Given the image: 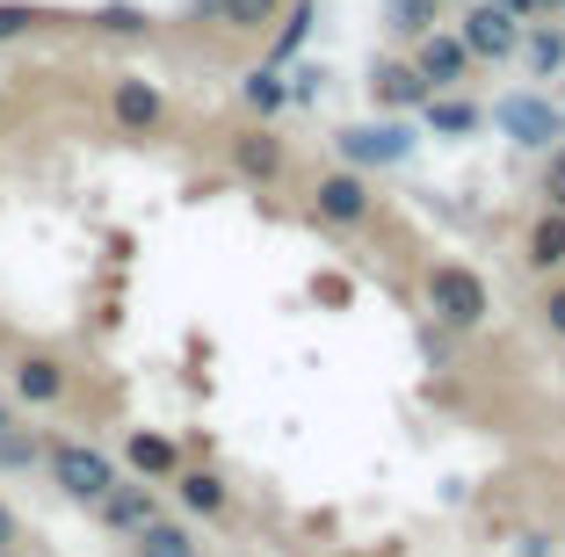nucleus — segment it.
<instances>
[{
	"mask_svg": "<svg viewBox=\"0 0 565 557\" xmlns=\"http://www.w3.org/2000/svg\"><path fill=\"white\" fill-rule=\"evenodd\" d=\"M420 312L443 333H479L493 319V290L471 261H428L420 268Z\"/></svg>",
	"mask_w": 565,
	"mask_h": 557,
	"instance_id": "f257e3e1",
	"label": "nucleus"
},
{
	"mask_svg": "<svg viewBox=\"0 0 565 557\" xmlns=\"http://www.w3.org/2000/svg\"><path fill=\"white\" fill-rule=\"evenodd\" d=\"M36 471L51 478V485L66 492L73 507H95L102 492L117 485V457H109V449H95V442H81V435H51L44 442V463H36Z\"/></svg>",
	"mask_w": 565,
	"mask_h": 557,
	"instance_id": "f03ea898",
	"label": "nucleus"
},
{
	"mask_svg": "<svg viewBox=\"0 0 565 557\" xmlns=\"http://www.w3.org/2000/svg\"><path fill=\"white\" fill-rule=\"evenodd\" d=\"M305 217L327 232H363L370 217H377V189H370L363 167H327V174H312V189H305Z\"/></svg>",
	"mask_w": 565,
	"mask_h": 557,
	"instance_id": "7ed1b4c3",
	"label": "nucleus"
},
{
	"mask_svg": "<svg viewBox=\"0 0 565 557\" xmlns=\"http://www.w3.org/2000/svg\"><path fill=\"white\" fill-rule=\"evenodd\" d=\"M109 124H117L124 138H160L167 124H174V101H167V87L146 81V73H117V81H109Z\"/></svg>",
	"mask_w": 565,
	"mask_h": 557,
	"instance_id": "20e7f679",
	"label": "nucleus"
},
{
	"mask_svg": "<svg viewBox=\"0 0 565 557\" xmlns=\"http://www.w3.org/2000/svg\"><path fill=\"white\" fill-rule=\"evenodd\" d=\"M225 167H233L247 189H276V181L290 174V138H282L276 124H247V131L225 138Z\"/></svg>",
	"mask_w": 565,
	"mask_h": 557,
	"instance_id": "39448f33",
	"label": "nucleus"
},
{
	"mask_svg": "<svg viewBox=\"0 0 565 557\" xmlns=\"http://www.w3.org/2000/svg\"><path fill=\"white\" fill-rule=\"evenodd\" d=\"M8 392H15V406H30V413L66 406V392H73L66 355H51V347H22V355L8 362Z\"/></svg>",
	"mask_w": 565,
	"mask_h": 557,
	"instance_id": "423d86ee",
	"label": "nucleus"
},
{
	"mask_svg": "<svg viewBox=\"0 0 565 557\" xmlns=\"http://www.w3.org/2000/svg\"><path fill=\"white\" fill-rule=\"evenodd\" d=\"M457 36H465V51L471 58H515V44H522V15H508L500 0H471L465 15H457Z\"/></svg>",
	"mask_w": 565,
	"mask_h": 557,
	"instance_id": "0eeeda50",
	"label": "nucleus"
},
{
	"mask_svg": "<svg viewBox=\"0 0 565 557\" xmlns=\"http://www.w3.org/2000/svg\"><path fill=\"white\" fill-rule=\"evenodd\" d=\"M486 124H500L508 138H522V146H558L565 138V116L551 109V95H500L493 109H486Z\"/></svg>",
	"mask_w": 565,
	"mask_h": 557,
	"instance_id": "6e6552de",
	"label": "nucleus"
},
{
	"mask_svg": "<svg viewBox=\"0 0 565 557\" xmlns=\"http://www.w3.org/2000/svg\"><path fill=\"white\" fill-rule=\"evenodd\" d=\"M333 152H341V167H399L414 152V131L406 124H349V131H333Z\"/></svg>",
	"mask_w": 565,
	"mask_h": 557,
	"instance_id": "1a4fd4ad",
	"label": "nucleus"
},
{
	"mask_svg": "<svg viewBox=\"0 0 565 557\" xmlns=\"http://www.w3.org/2000/svg\"><path fill=\"white\" fill-rule=\"evenodd\" d=\"M471 66H479V58L465 51V36H457V30H428V36H414V73L428 81V95H443V87H465V81H471Z\"/></svg>",
	"mask_w": 565,
	"mask_h": 557,
	"instance_id": "9d476101",
	"label": "nucleus"
},
{
	"mask_svg": "<svg viewBox=\"0 0 565 557\" xmlns=\"http://www.w3.org/2000/svg\"><path fill=\"white\" fill-rule=\"evenodd\" d=\"M95 514H102V528H109V536L131 543L146 522H160V492H152L146 478H117V485L95 500Z\"/></svg>",
	"mask_w": 565,
	"mask_h": 557,
	"instance_id": "9b49d317",
	"label": "nucleus"
},
{
	"mask_svg": "<svg viewBox=\"0 0 565 557\" xmlns=\"http://www.w3.org/2000/svg\"><path fill=\"white\" fill-rule=\"evenodd\" d=\"M167 485H174V500H182L196 522H225V514H233V485H225L211 463H182V471L167 478Z\"/></svg>",
	"mask_w": 565,
	"mask_h": 557,
	"instance_id": "f8f14e48",
	"label": "nucleus"
},
{
	"mask_svg": "<svg viewBox=\"0 0 565 557\" xmlns=\"http://www.w3.org/2000/svg\"><path fill=\"white\" fill-rule=\"evenodd\" d=\"M124 463H131V478H146V485H167V478L182 471V449H174V435H160V427H131V435H124Z\"/></svg>",
	"mask_w": 565,
	"mask_h": 557,
	"instance_id": "ddd939ff",
	"label": "nucleus"
},
{
	"mask_svg": "<svg viewBox=\"0 0 565 557\" xmlns=\"http://www.w3.org/2000/svg\"><path fill=\"white\" fill-rule=\"evenodd\" d=\"M522 268L530 276H565V211H536L530 232H522Z\"/></svg>",
	"mask_w": 565,
	"mask_h": 557,
	"instance_id": "4468645a",
	"label": "nucleus"
},
{
	"mask_svg": "<svg viewBox=\"0 0 565 557\" xmlns=\"http://www.w3.org/2000/svg\"><path fill=\"white\" fill-rule=\"evenodd\" d=\"M370 101H377V109H420V101H428V81L414 73V58H377V66H370Z\"/></svg>",
	"mask_w": 565,
	"mask_h": 557,
	"instance_id": "2eb2a0df",
	"label": "nucleus"
},
{
	"mask_svg": "<svg viewBox=\"0 0 565 557\" xmlns=\"http://www.w3.org/2000/svg\"><path fill=\"white\" fill-rule=\"evenodd\" d=\"M420 116H428V131H435V138H471V131L486 124V109H479L471 95H457V87L428 95V101H420Z\"/></svg>",
	"mask_w": 565,
	"mask_h": 557,
	"instance_id": "dca6fc26",
	"label": "nucleus"
},
{
	"mask_svg": "<svg viewBox=\"0 0 565 557\" xmlns=\"http://www.w3.org/2000/svg\"><path fill=\"white\" fill-rule=\"evenodd\" d=\"M515 58H530L536 81H558V73H565V30H558V22H522Z\"/></svg>",
	"mask_w": 565,
	"mask_h": 557,
	"instance_id": "f3484780",
	"label": "nucleus"
},
{
	"mask_svg": "<svg viewBox=\"0 0 565 557\" xmlns=\"http://www.w3.org/2000/svg\"><path fill=\"white\" fill-rule=\"evenodd\" d=\"M312 22H319V8H312V0H282L276 36H268V66H290V58L305 51V36H312Z\"/></svg>",
	"mask_w": 565,
	"mask_h": 557,
	"instance_id": "a211bd4d",
	"label": "nucleus"
},
{
	"mask_svg": "<svg viewBox=\"0 0 565 557\" xmlns=\"http://www.w3.org/2000/svg\"><path fill=\"white\" fill-rule=\"evenodd\" d=\"M239 101H247L254 124H276L282 109H290V87H282V66H254L247 81H239Z\"/></svg>",
	"mask_w": 565,
	"mask_h": 557,
	"instance_id": "6ab92c4d",
	"label": "nucleus"
},
{
	"mask_svg": "<svg viewBox=\"0 0 565 557\" xmlns=\"http://www.w3.org/2000/svg\"><path fill=\"white\" fill-rule=\"evenodd\" d=\"M131 557H203V543L189 536L182 522H167V514H160V522H146L131 536Z\"/></svg>",
	"mask_w": 565,
	"mask_h": 557,
	"instance_id": "aec40b11",
	"label": "nucleus"
},
{
	"mask_svg": "<svg viewBox=\"0 0 565 557\" xmlns=\"http://www.w3.org/2000/svg\"><path fill=\"white\" fill-rule=\"evenodd\" d=\"M276 15H282V0H211V22L233 36H262Z\"/></svg>",
	"mask_w": 565,
	"mask_h": 557,
	"instance_id": "412c9836",
	"label": "nucleus"
},
{
	"mask_svg": "<svg viewBox=\"0 0 565 557\" xmlns=\"http://www.w3.org/2000/svg\"><path fill=\"white\" fill-rule=\"evenodd\" d=\"M87 30L95 36H152V15L138 8V0H102V8H87Z\"/></svg>",
	"mask_w": 565,
	"mask_h": 557,
	"instance_id": "4be33fe9",
	"label": "nucleus"
},
{
	"mask_svg": "<svg viewBox=\"0 0 565 557\" xmlns=\"http://www.w3.org/2000/svg\"><path fill=\"white\" fill-rule=\"evenodd\" d=\"M44 463V435L36 427H0V471H36Z\"/></svg>",
	"mask_w": 565,
	"mask_h": 557,
	"instance_id": "5701e85b",
	"label": "nucleus"
},
{
	"mask_svg": "<svg viewBox=\"0 0 565 557\" xmlns=\"http://www.w3.org/2000/svg\"><path fill=\"white\" fill-rule=\"evenodd\" d=\"M384 15H392V36H428L443 30V0H384Z\"/></svg>",
	"mask_w": 565,
	"mask_h": 557,
	"instance_id": "b1692460",
	"label": "nucleus"
},
{
	"mask_svg": "<svg viewBox=\"0 0 565 557\" xmlns=\"http://www.w3.org/2000/svg\"><path fill=\"white\" fill-rule=\"evenodd\" d=\"M44 8H36V0H0V44H22V36H36L44 30Z\"/></svg>",
	"mask_w": 565,
	"mask_h": 557,
	"instance_id": "393cba45",
	"label": "nucleus"
},
{
	"mask_svg": "<svg viewBox=\"0 0 565 557\" xmlns=\"http://www.w3.org/2000/svg\"><path fill=\"white\" fill-rule=\"evenodd\" d=\"M536 189H544V211H565V146H544V167H536Z\"/></svg>",
	"mask_w": 565,
	"mask_h": 557,
	"instance_id": "a878e982",
	"label": "nucleus"
},
{
	"mask_svg": "<svg viewBox=\"0 0 565 557\" xmlns=\"http://www.w3.org/2000/svg\"><path fill=\"white\" fill-rule=\"evenodd\" d=\"M536 326H544L551 341H565V276L544 282V297H536Z\"/></svg>",
	"mask_w": 565,
	"mask_h": 557,
	"instance_id": "bb28decb",
	"label": "nucleus"
},
{
	"mask_svg": "<svg viewBox=\"0 0 565 557\" xmlns=\"http://www.w3.org/2000/svg\"><path fill=\"white\" fill-rule=\"evenodd\" d=\"M282 87H290V109H305V101H319V87H327V73H319V66H298V73H290Z\"/></svg>",
	"mask_w": 565,
	"mask_h": 557,
	"instance_id": "cd10ccee",
	"label": "nucleus"
},
{
	"mask_svg": "<svg viewBox=\"0 0 565 557\" xmlns=\"http://www.w3.org/2000/svg\"><path fill=\"white\" fill-rule=\"evenodd\" d=\"M15 536H22V522H15V507L0 500V557H15Z\"/></svg>",
	"mask_w": 565,
	"mask_h": 557,
	"instance_id": "c85d7f7f",
	"label": "nucleus"
},
{
	"mask_svg": "<svg viewBox=\"0 0 565 557\" xmlns=\"http://www.w3.org/2000/svg\"><path fill=\"white\" fill-rule=\"evenodd\" d=\"M312 297H327V304H349V282L327 276V282H312Z\"/></svg>",
	"mask_w": 565,
	"mask_h": 557,
	"instance_id": "c756f323",
	"label": "nucleus"
},
{
	"mask_svg": "<svg viewBox=\"0 0 565 557\" xmlns=\"http://www.w3.org/2000/svg\"><path fill=\"white\" fill-rule=\"evenodd\" d=\"M500 8H508V15H522V22H530V15H544V0H500Z\"/></svg>",
	"mask_w": 565,
	"mask_h": 557,
	"instance_id": "7c9ffc66",
	"label": "nucleus"
},
{
	"mask_svg": "<svg viewBox=\"0 0 565 557\" xmlns=\"http://www.w3.org/2000/svg\"><path fill=\"white\" fill-rule=\"evenodd\" d=\"M0 427H15V406H8V398H0Z\"/></svg>",
	"mask_w": 565,
	"mask_h": 557,
	"instance_id": "2f4dec72",
	"label": "nucleus"
},
{
	"mask_svg": "<svg viewBox=\"0 0 565 557\" xmlns=\"http://www.w3.org/2000/svg\"><path fill=\"white\" fill-rule=\"evenodd\" d=\"M544 15H565V0H544Z\"/></svg>",
	"mask_w": 565,
	"mask_h": 557,
	"instance_id": "473e14b6",
	"label": "nucleus"
},
{
	"mask_svg": "<svg viewBox=\"0 0 565 557\" xmlns=\"http://www.w3.org/2000/svg\"><path fill=\"white\" fill-rule=\"evenodd\" d=\"M443 8H471V0H443Z\"/></svg>",
	"mask_w": 565,
	"mask_h": 557,
	"instance_id": "72a5a7b5",
	"label": "nucleus"
},
{
	"mask_svg": "<svg viewBox=\"0 0 565 557\" xmlns=\"http://www.w3.org/2000/svg\"><path fill=\"white\" fill-rule=\"evenodd\" d=\"M0 124H8V95H0Z\"/></svg>",
	"mask_w": 565,
	"mask_h": 557,
	"instance_id": "f704fd0d",
	"label": "nucleus"
}]
</instances>
